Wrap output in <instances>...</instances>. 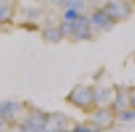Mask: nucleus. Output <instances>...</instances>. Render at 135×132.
I'll return each mask as SVG.
<instances>
[{
    "mask_svg": "<svg viewBox=\"0 0 135 132\" xmlns=\"http://www.w3.org/2000/svg\"><path fill=\"white\" fill-rule=\"evenodd\" d=\"M66 101L74 107L83 111V112H88V114H91L97 109L95 100H94V86L83 84V83L75 84L69 91V94L66 95Z\"/></svg>",
    "mask_w": 135,
    "mask_h": 132,
    "instance_id": "obj_1",
    "label": "nucleus"
},
{
    "mask_svg": "<svg viewBox=\"0 0 135 132\" xmlns=\"http://www.w3.org/2000/svg\"><path fill=\"white\" fill-rule=\"evenodd\" d=\"M100 8L108 14L114 25L127 22L135 12V5L132 0H106Z\"/></svg>",
    "mask_w": 135,
    "mask_h": 132,
    "instance_id": "obj_2",
    "label": "nucleus"
},
{
    "mask_svg": "<svg viewBox=\"0 0 135 132\" xmlns=\"http://www.w3.org/2000/svg\"><path fill=\"white\" fill-rule=\"evenodd\" d=\"M25 103H20L16 100H5L0 103V115L5 120H8L11 124L23 121V118L26 115V109Z\"/></svg>",
    "mask_w": 135,
    "mask_h": 132,
    "instance_id": "obj_3",
    "label": "nucleus"
},
{
    "mask_svg": "<svg viewBox=\"0 0 135 132\" xmlns=\"http://www.w3.org/2000/svg\"><path fill=\"white\" fill-rule=\"evenodd\" d=\"M74 23H75V29H74L72 37H71V41H72V43H80V41L92 40L94 39V31H92V28H91L89 14L81 12Z\"/></svg>",
    "mask_w": 135,
    "mask_h": 132,
    "instance_id": "obj_4",
    "label": "nucleus"
},
{
    "mask_svg": "<svg viewBox=\"0 0 135 132\" xmlns=\"http://www.w3.org/2000/svg\"><path fill=\"white\" fill-rule=\"evenodd\" d=\"M91 120L100 128L101 131H106L114 126L115 120H117V114L112 109V106H98L94 112H91Z\"/></svg>",
    "mask_w": 135,
    "mask_h": 132,
    "instance_id": "obj_5",
    "label": "nucleus"
},
{
    "mask_svg": "<svg viewBox=\"0 0 135 132\" xmlns=\"http://www.w3.org/2000/svg\"><path fill=\"white\" fill-rule=\"evenodd\" d=\"M89 22H91V28H92L94 34H100V32H109L114 28V23L110 20L108 14L103 11L101 8H95L91 11L89 14Z\"/></svg>",
    "mask_w": 135,
    "mask_h": 132,
    "instance_id": "obj_6",
    "label": "nucleus"
},
{
    "mask_svg": "<svg viewBox=\"0 0 135 132\" xmlns=\"http://www.w3.org/2000/svg\"><path fill=\"white\" fill-rule=\"evenodd\" d=\"M46 118H48V112H43L42 109L31 106L26 109L23 123L32 132H43L45 126H46Z\"/></svg>",
    "mask_w": 135,
    "mask_h": 132,
    "instance_id": "obj_7",
    "label": "nucleus"
},
{
    "mask_svg": "<svg viewBox=\"0 0 135 132\" xmlns=\"http://www.w3.org/2000/svg\"><path fill=\"white\" fill-rule=\"evenodd\" d=\"M112 109L115 111V114H120L121 111H124L129 107V89L124 86H114V100L110 103Z\"/></svg>",
    "mask_w": 135,
    "mask_h": 132,
    "instance_id": "obj_8",
    "label": "nucleus"
},
{
    "mask_svg": "<svg viewBox=\"0 0 135 132\" xmlns=\"http://www.w3.org/2000/svg\"><path fill=\"white\" fill-rule=\"evenodd\" d=\"M68 117L61 112H49L46 118V126L43 132H59L61 129H66Z\"/></svg>",
    "mask_w": 135,
    "mask_h": 132,
    "instance_id": "obj_9",
    "label": "nucleus"
},
{
    "mask_svg": "<svg viewBox=\"0 0 135 132\" xmlns=\"http://www.w3.org/2000/svg\"><path fill=\"white\" fill-rule=\"evenodd\" d=\"M94 100L98 106H109L114 100V86H94Z\"/></svg>",
    "mask_w": 135,
    "mask_h": 132,
    "instance_id": "obj_10",
    "label": "nucleus"
},
{
    "mask_svg": "<svg viewBox=\"0 0 135 132\" xmlns=\"http://www.w3.org/2000/svg\"><path fill=\"white\" fill-rule=\"evenodd\" d=\"M42 37H43V40L46 41V43H49V45H57V43H60V41L63 40V35L60 32V28L55 25L46 26L42 31Z\"/></svg>",
    "mask_w": 135,
    "mask_h": 132,
    "instance_id": "obj_11",
    "label": "nucleus"
},
{
    "mask_svg": "<svg viewBox=\"0 0 135 132\" xmlns=\"http://www.w3.org/2000/svg\"><path fill=\"white\" fill-rule=\"evenodd\" d=\"M59 28H60V32L63 35V39L71 40V37H72V34H74V29H75V23L61 18V22L59 23Z\"/></svg>",
    "mask_w": 135,
    "mask_h": 132,
    "instance_id": "obj_12",
    "label": "nucleus"
},
{
    "mask_svg": "<svg viewBox=\"0 0 135 132\" xmlns=\"http://www.w3.org/2000/svg\"><path fill=\"white\" fill-rule=\"evenodd\" d=\"M86 3L84 0H63L61 2V9L69 8V9H75L78 12H84L86 11Z\"/></svg>",
    "mask_w": 135,
    "mask_h": 132,
    "instance_id": "obj_13",
    "label": "nucleus"
},
{
    "mask_svg": "<svg viewBox=\"0 0 135 132\" xmlns=\"http://www.w3.org/2000/svg\"><path fill=\"white\" fill-rule=\"evenodd\" d=\"M72 132H101V129L94 123L92 120H89V121H86V123L77 124L75 128L72 129Z\"/></svg>",
    "mask_w": 135,
    "mask_h": 132,
    "instance_id": "obj_14",
    "label": "nucleus"
},
{
    "mask_svg": "<svg viewBox=\"0 0 135 132\" xmlns=\"http://www.w3.org/2000/svg\"><path fill=\"white\" fill-rule=\"evenodd\" d=\"M11 18H12V8L8 3L6 5H0V25L11 22Z\"/></svg>",
    "mask_w": 135,
    "mask_h": 132,
    "instance_id": "obj_15",
    "label": "nucleus"
},
{
    "mask_svg": "<svg viewBox=\"0 0 135 132\" xmlns=\"http://www.w3.org/2000/svg\"><path fill=\"white\" fill-rule=\"evenodd\" d=\"M117 118L120 121H134L135 120V109L127 107L124 111H121L120 114H117Z\"/></svg>",
    "mask_w": 135,
    "mask_h": 132,
    "instance_id": "obj_16",
    "label": "nucleus"
},
{
    "mask_svg": "<svg viewBox=\"0 0 135 132\" xmlns=\"http://www.w3.org/2000/svg\"><path fill=\"white\" fill-rule=\"evenodd\" d=\"M80 14H81V12H78V11H75V9L65 8L63 11H61V18H63V20H69V22H75Z\"/></svg>",
    "mask_w": 135,
    "mask_h": 132,
    "instance_id": "obj_17",
    "label": "nucleus"
},
{
    "mask_svg": "<svg viewBox=\"0 0 135 132\" xmlns=\"http://www.w3.org/2000/svg\"><path fill=\"white\" fill-rule=\"evenodd\" d=\"M25 12L29 20H37V18H40L43 16V9H40V8H28Z\"/></svg>",
    "mask_w": 135,
    "mask_h": 132,
    "instance_id": "obj_18",
    "label": "nucleus"
},
{
    "mask_svg": "<svg viewBox=\"0 0 135 132\" xmlns=\"http://www.w3.org/2000/svg\"><path fill=\"white\" fill-rule=\"evenodd\" d=\"M9 132H32V131H31V129H29V128L23 123V121H18V123L11 124Z\"/></svg>",
    "mask_w": 135,
    "mask_h": 132,
    "instance_id": "obj_19",
    "label": "nucleus"
},
{
    "mask_svg": "<svg viewBox=\"0 0 135 132\" xmlns=\"http://www.w3.org/2000/svg\"><path fill=\"white\" fill-rule=\"evenodd\" d=\"M129 107L135 109V86H129Z\"/></svg>",
    "mask_w": 135,
    "mask_h": 132,
    "instance_id": "obj_20",
    "label": "nucleus"
},
{
    "mask_svg": "<svg viewBox=\"0 0 135 132\" xmlns=\"http://www.w3.org/2000/svg\"><path fill=\"white\" fill-rule=\"evenodd\" d=\"M9 128H11V123L0 115V132H9Z\"/></svg>",
    "mask_w": 135,
    "mask_h": 132,
    "instance_id": "obj_21",
    "label": "nucleus"
},
{
    "mask_svg": "<svg viewBox=\"0 0 135 132\" xmlns=\"http://www.w3.org/2000/svg\"><path fill=\"white\" fill-rule=\"evenodd\" d=\"M104 2H106V0H84V3H86L88 6H94V8H97V6H101Z\"/></svg>",
    "mask_w": 135,
    "mask_h": 132,
    "instance_id": "obj_22",
    "label": "nucleus"
},
{
    "mask_svg": "<svg viewBox=\"0 0 135 132\" xmlns=\"http://www.w3.org/2000/svg\"><path fill=\"white\" fill-rule=\"evenodd\" d=\"M59 132H72V131H69V129H61V131H59Z\"/></svg>",
    "mask_w": 135,
    "mask_h": 132,
    "instance_id": "obj_23",
    "label": "nucleus"
},
{
    "mask_svg": "<svg viewBox=\"0 0 135 132\" xmlns=\"http://www.w3.org/2000/svg\"><path fill=\"white\" fill-rule=\"evenodd\" d=\"M132 3H134V5H135V0H132Z\"/></svg>",
    "mask_w": 135,
    "mask_h": 132,
    "instance_id": "obj_24",
    "label": "nucleus"
}]
</instances>
